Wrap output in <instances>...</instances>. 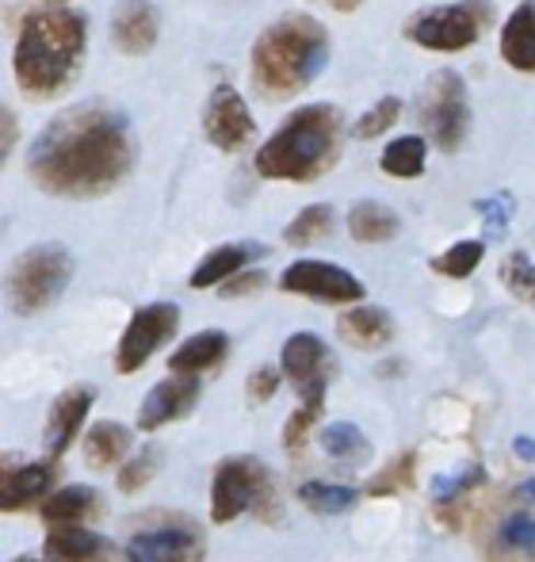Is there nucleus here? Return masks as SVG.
Wrapping results in <instances>:
<instances>
[{
  "label": "nucleus",
  "instance_id": "obj_44",
  "mask_svg": "<svg viewBox=\"0 0 535 562\" xmlns=\"http://www.w3.org/2000/svg\"><path fill=\"white\" fill-rule=\"evenodd\" d=\"M524 494H528V497H535V479L528 482V490H524Z\"/></svg>",
  "mask_w": 535,
  "mask_h": 562
},
{
  "label": "nucleus",
  "instance_id": "obj_3",
  "mask_svg": "<svg viewBox=\"0 0 535 562\" xmlns=\"http://www.w3.org/2000/svg\"><path fill=\"white\" fill-rule=\"evenodd\" d=\"M344 149V123L333 104L298 108L272 138L257 149V172L264 180H291V184H310L326 177Z\"/></svg>",
  "mask_w": 535,
  "mask_h": 562
},
{
  "label": "nucleus",
  "instance_id": "obj_13",
  "mask_svg": "<svg viewBox=\"0 0 535 562\" xmlns=\"http://www.w3.org/2000/svg\"><path fill=\"white\" fill-rule=\"evenodd\" d=\"M329 352L314 334H295L283 345V375L298 386L303 402H326Z\"/></svg>",
  "mask_w": 535,
  "mask_h": 562
},
{
  "label": "nucleus",
  "instance_id": "obj_43",
  "mask_svg": "<svg viewBox=\"0 0 535 562\" xmlns=\"http://www.w3.org/2000/svg\"><path fill=\"white\" fill-rule=\"evenodd\" d=\"M12 562H54V559H31V555H20V559H12Z\"/></svg>",
  "mask_w": 535,
  "mask_h": 562
},
{
  "label": "nucleus",
  "instance_id": "obj_12",
  "mask_svg": "<svg viewBox=\"0 0 535 562\" xmlns=\"http://www.w3.org/2000/svg\"><path fill=\"white\" fill-rule=\"evenodd\" d=\"M203 536L195 525H164L130 536L127 562H200Z\"/></svg>",
  "mask_w": 535,
  "mask_h": 562
},
{
  "label": "nucleus",
  "instance_id": "obj_20",
  "mask_svg": "<svg viewBox=\"0 0 535 562\" xmlns=\"http://www.w3.org/2000/svg\"><path fill=\"white\" fill-rule=\"evenodd\" d=\"M264 257L261 245H249V241H234V245H218L215 252L203 257V265L192 272V288L195 291H207V288H218V283L234 280L241 276V268H249V260Z\"/></svg>",
  "mask_w": 535,
  "mask_h": 562
},
{
  "label": "nucleus",
  "instance_id": "obj_19",
  "mask_svg": "<svg viewBox=\"0 0 535 562\" xmlns=\"http://www.w3.org/2000/svg\"><path fill=\"white\" fill-rule=\"evenodd\" d=\"M337 334H341L344 345L367 352V348H383L395 340V322L379 306H356V311H344L337 318Z\"/></svg>",
  "mask_w": 535,
  "mask_h": 562
},
{
  "label": "nucleus",
  "instance_id": "obj_42",
  "mask_svg": "<svg viewBox=\"0 0 535 562\" xmlns=\"http://www.w3.org/2000/svg\"><path fill=\"white\" fill-rule=\"evenodd\" d=\"M516 456L535 459V445H532V440H516Z\"/></svg>",
  "mask_w": 535,
  "mask_h": 562
},
{
  "label": "nucleus",
  "instance_id": "obj_25",
  "mask_svg": "<svg viewBox=\"0 0 535 562\" xmlns=\"http://www.w3.org/2000/svg\"><path fill=\"white\" fill-rule=\"evenodd\" d=\"M401 229V218L395 215V211L387 207V203H356L349 215V234L356 237V241L364 245H379V241H390Z\"/></svg>",
  "mask_w": 535,
  "mask_h": 562
},
{
  "label": "nucleus",
  "instance_id": "obj_28",
  "mask_svg": "<svg viewBox=\"0 0 535 562\" xmlns=\"http://www.w3.org/2000/svg\"><path fill=\"white\" fill-rule=\"evenodd\" d=\"M321 448H326L329 459H341V463H364L367 451H372V445H367V437L356 429V425H329L326 432H321Z\"/></svg>",
  "mask_w": 535,
  "mask_h": 562
},
{
  "label": "nucleus",
  "instance_id": "obj_2",
  "mask_svg": "<svg viewBox=\"0 0 535 562\" xmlns=\"http://www.w3.org/2000/svg\"><path fill=\"white\" fill-rule=\"evenodd\" d=\"M84 15L69 12V8H46L23 20L20 35H15V85L23 97L31 100H50L66 89L77 77L84 58Z\"/></svg>",
  "mask_w": 535,
  "mask_h": 562
},
{
  "label": "nucleus",
  "instance_id": "obj_27",
  "mask_svg": "<svg viewBox=\"0 0 535 562\" xmlns=\"http://www.w3.org/2000/svg\"><path fill=\"white\" fill-rule=\"evenodd\" d=\"M298 497H303L306 509L321 513V517H341V513H349L356 505V490L337 486V482H306L298 490Z\"/></svg>",
  "mask_w": 535,
  "mask_h": 562
},
{
  "label": "nucleus",
  "instance_id": "obj_32",
  "mask_svg": "<svg viewBox=\"0 0 535 562\" xmlns=\"http://www.w3.org/2000/svg\"><path fill=\"white\" fill-rule=\"evenodd\" d=\"M413 467H417L413 451L390 459V463L383 467V471L375 474L372 482H367V494H372V497H387V494H401V490H409V486H413Z\"/></svg>",
  "mask_w": 535,
  "mask_h": 562
},
{
  "label": "nucleus",
  "instance_id": "obj_15",
  "mask_svg": "<svg viewBox=\"0 0 535 562\" xmlns=\"http://www.w3.org/2000/svg\"><path fill=\"white\" fill-rule=\"evenodd\" d=\"M92 398H96L92 386H69V391H61L58 398H54L50 422H46V451H50V463L66 456V448L77 440L84 417H89Z\"/></svg>",
  "mask_w": 535,
  "mask_h": 562
},
{
  "label": "nucleus",
  "instance_id": "obj_1",
  "mask_svg": "<svg viewBox=\"0 0 535 562\" xmlns=\"http://www.w3.org/2000/svg\"><path fill=\"white\" fill-rule=\"evenodd\" d=\"M134 169L130 119L115 108L84 104L58 115L27 154V177L58 200H96Z\"/></svg>",
  "mask_w": 535,
  "mask_h": 562
},
{
  "label": "nucleus",
  "instance_id": "obj_35",
  "mask_svg": "<svg viewBox=\"0 0 535 562\" xmlns=\"http://www.w3.org/2000/svg\"><path fill=\"white\" fill-rule=\"evenodd\" d=\"M318 417H321V402H298V409L283 425V445H287V451H303L310 429L318 425Z\"/></svg>",
  "mask_w": 535,
  "mask_h": 562
},
{
  "label": "nucleus",
  "instance_id": "obj_11",
  "mask_svg": "<svg viewBox=\"0 0 535 562\" xmlns=\"http://www.w3.org/2000/svg\"><path fill=\"white\" fill-rule=\"evenodd\" d=\"M203 131H207V138L215 142L218 149H226V154H238V149H246L249 142H253L257 123L234 85H218V89L210 92L207 112H203Z\"/></svg>",
  "mask_w": 535,
  "mask_h": 562
},
{
  "label": "nucleus",
  "instance_id": "obj_21",
  "mask_svg": "<svg viewBox=\"0 0 535 562\" xmlns=\"http://www.w3.org/2000/svg\"><path fill=\"white\" fill-rule=\"evenodd\" d=\"M226 352H230V340H226V334H218V329H207V334H195L187 337L184 345L177 348V352L169 356V368L172 375H203V371L218 368V363L226 360Z\"/></svg>",
  "mask_w": 535,
  "mask_h": 562
},
{
  "label": "nucleus",
  "instance_id": "obj_36",
  "mask_svg": "<svg viewBox=\"0 0 535 562\" xmlns=\"http://www.w3.org/2000/svg\"><path fill=\"white\" fill-rule=\"evenodd\" d=\"M157 463H161V451H157V448L138 451V456H134L130 463L119 471V490H123V494H134V490L146 486V482L157 474Z\"/></svg>",
  "mask_w": 535,
  "mask_h": 562
},
{
  "label": "nucleus",
  "instance_id": "obj_9",
  "mask_svg": "<svg viewBox=\"0 0 535 562\" xmlns=\"http://www.w3.org/2000/svg\"><path fill=\"white\" fill-rule=\"evenodd\" d=\"M280 288L291 291V295L318 299V303H329V306L360 303V299H364V283L352 272H344V268L329 265V260H295V265L283 272Z\"/></svg>",
  "mask_w": 535,
  "mask_h": 562
},
{
  "label": "nucleus",
  "instance_id": "obj_18",
  "mask_svg": "<svg viewBox=\"0 0 535 562\" xmlns=\"http://www.w3.org/2000/svg\"><path fill=\"white\" fill-rule=\"evenodd\" d=\"M38 513H43V520L50 525V532L54 528H81L104 513V502H100V494L89 486H61L38 505Z\"/></svg>",
  "mask_w": 535,
  "mask_h": 562
},
{
  "label": "nucleus",
  "instance_id": "obj_22",
  "mask_svg": "<svg viewBox=\"0 0 535 562\" xmlns=\"http://www.w3.org/2000/svg\"><path fill=\"white\" fill-rule=\"evenodd\" d=\"M501 54L513 69L535 74V0L513 8L505 31H501Z\"/></svg>",
  "mask_w": 535,
  "mask_h": 562
},
{
  "label": "nucleus",
  "instance_id": "obj_33",
  "mask_svg": "<svg viewBox=\"0 0 535 562\" xmlns=\"http://www.w3.org/2000/svg\"><path fill=\"white\" fill-rule=\"evenodd\" d=\"M501 280H505V288L513 291L521 303L535 306V257H528V252H513V257H505V265H501Z\"/></svg>",
  "mask_w": 535,
  "mask_h": 562
},
{
  "label": "nucleus",
  "instance_id": "obj_24",
  "mask_svg": "<svg viewBox=\"0 0 535 562\" xmlns=\"http://www.w3.org/2000/svg\"><path fill=\"white\" fill-rule=\"evenodd\" d=\"M127 451H130V429L119 422H96L89 429V437H84V459H89V467H96V471L123 463Z\"/></svg>",
  "mask_w": 535,
  "mask_h": 562
},
{
  "label": "nucleus",
  "instance_id": "obj_26",
  "mask_svg": "<svg viewBox=\"0 0 535 562\" xmlns=\"http://www.w3.org/2000/svg\"><path fill=\"white\" fill-rule=\"evenodd\" d=\"M424 154H429V146H424L421 134H406V138L390 142L387 149H383V172H390V177L398 180H417L424 172Z\"/></svg>",
  "mask_w": 535,
  "mask_h": 562
},
{
  "label": "nucleus",
  "instance_id": "obj_41",
  "mask_svg": "<svg viewBox=\"0 0 535 562\" xmlns=\"http://www.w3.org/2000/svg\"><path fill=\"white\" fill-rule=\"evenodd\" d=\"M321 4L337 8V12H352V8H356V4H360V0H321Z\"/></svg>",
  "mask_w": 535,
  "mask_h": 562
},
{
  "label": "nucleus",
  "instance_id": "obj_8",
  "mask_svg": "<svg viewBox=\"0 0 535 562\" xmlns=\"http://www.w3.org/2000/svg\"><path fill=\"white\" fill-rule=\"evenodd\" d=\"M421 123L444 154H455L463 146L470 126V108H467V85H463L459 74L440 69L436 77H429V85L421 92Z\"/></svg>",
  "mask_w": 535,
  "mask_h": 562
},
{
  "label": "nucleus",
  "instance_id": "obj_16",
  "mask_svg": "<svg viewBox=\"0 0 535 562\" xmlns=\"http://www.w3.org/2000/svg\"><path fill=\"white\" fill-rule=\"evenodd\" d=\"M161 35L157 8L149 0H123L112 15V38L123 54H149Z\"/></svg>",
  "mask_w": 535,
  "mask_h": 562
},
{
  "label": "nucleus",
  "instance_id": "obj_5",
  "mask_svg": "<svg viewBox=\"0 0 535 562\" xmlns=\"http://www.w3.org/2000/svg\"><path fill=\"white\" fill-rule=\"evenodd\" d=\"M241 513H257L261 520H280V486L272 471L257 456H230L218 463L215 482H210V520L230 525Z\"/></svg>",
  "mask_w": 535,
  "mask_h": 562
},
{
  "label": "nucleus",
  "instance_id": "obj_31",
  "mask_svg": "<svg viewBox=\"0 0 535 562\" xmlns=\"http://www.w3.org/2000/svg\"><path fill=\"white\" fill-rule=\"evenodd\" d=\"M482 257H486L482 241H455L452 249L432 260V268H436L440 276H452V280H467V276L482 265Z\"/></svg>",
  "mask_w": 535,
  "mask_h": 562
},
{
  "label": "nucleus",
  "instance_id": "obj_38",
  "mask_svg": "<svg viewBox=\"0 0 535 562\" xmlns=\"http://www.w3.org/2000/svg\"><path fill=\"white\" fill-rule=\"evenodd\" d=\"M280 379H283V368H261V371H253V375H249V383H246L249 402H253V406H264V402L272 398L275 391H280Z\"/></svg>",
  "mask_w": 535,
  "mask_h": 562
},
{
  "label": "nucleus",
  "instance_id": "obj_29",
  "mask_svg": "<svg viewBox=\"0 0 535 562\" xmlns=\"http://www.w3.org/2000/svg\"><path fill=\"white\" fill-rule=\"evenodd\" d=\"M329 229H333V207H329V203H314V207H306L295 223L283 229V241L295 245V249H303V245L321 241Z\"/></svg>",
  "mask_w": 535,
  "mask_h": 562
},
{
  "label": "nucleus",
  "instance_id": "obj_30",
  "mask_svg": "<svg viewBox=\"0 0 535 562\" xmlns=\"http://www.w3.org/2000/svg\"><path fill=\"white\" fill-rule=\"evenodd\" d=\"M498 551L513 559H528L535 562V520L524 517V513H513L509 520H501L498 528Z\"/></svg>",
  "mask_w": 535,
  "mask_h": 562
},
{
  "label": "nucleus",
  "instance_id": "obj_7",
  "mask_svg": "<svg viewBox=\"0 0 535 562\" xmlns=\"http://www.w3.org/2000/svg\"><path fill=\"white\" fill-rule=\"evenodd\" d=\"M493 4L490 0H463V4H440L413 15L406 23V38L424 50H467L490 31Z\"/></svg>",
  "mask_w": 535,
  "mask_h": 562
},
{
  "label": "nucleus",
  "instance_id": "obj_14",
  "mask_svg": "<svg viewBox=\"0 0 535 562\" xmlns=\"http://www.w3.org/2000/svg\"><path fill=\"white\" fill-rule=\"evenodd\" d=\"M195 398H200V383L187 375H172L164 383H157L153 391L146 394L138 409V429L141 432H157L161 425L180 422V417L192 414Z\"/></svg>",
  "mask_w": 535,
  "mask_h": 562
},
{
  "label": "nucleus",
  "instance_id": "obj_34",
  "mask_svg": "<svg viewBox=\"0 0 535 562\" xmlns=\"http://www.w3.org/2000/svg\"><path fill=\"white\" fill-rule=\"evenodd\" d=\"M482 467H467V471H455V474H444V479L432 482V494H436L440 505H452V502H463L470 490L482 482Z\"/></svg>",
  "mask_w": 535,
  "mask_h": 562
},
{
  "label": "nucleus",
  "instance_id": "obj_4",
  "mask_svg": "<svg viewBox=\"0 0 535 562\" xmlns=\"http://www.w3.org/2000/svg\"><path fill=\"white\" fill-rule=\"evenodd\" d=\"M329 61V35L310 15H283L257 38L249 74L264 100H287L303 92Z\"/></svg>",
  "mask_w": 535,
  "mask_h": 562
},
{
  "label": "nucleus",
  "instance_id": "obj_17",
  "mask_svg": "<svg viewBox=\"0 0 535 562\" xmlns=\"http://www.w3.org/2000/svg\"><path fill=\"white\" fill-rule=\"evenodd\" d=\"M54 482V463H8L4 467V482H0V505L8 513H20V509H31L38 497H50Z\"/></svg>",
  "mask_w": 535,
  "mask_h": 562
},
{
  "label": "nucleus",
  "instance_id": "obj_10",
  "mask_svg": "<svg viewBox=\"0 0 535 562\" xmlns=\"http://www.w3.org/2000/svg\"><path fill=\"white\" fill-rule=\"evenodd\" d=\"M177 326H180V311L172 303L141 306V311L130 318L127 334H123V340H119V352H115V368H119L123 375L138 371L141 363H146L149 356H153L157 348L164 345V340L177 334Z\"/></svg>",
  "mask_w": 535,
  "mask_h": 562
},
{
  "label": "nucleus",
  "instance_id": "obj_37",
  "mask_svg": "<svg viewBox=\"0 0 535 562\" xmlns=\"http://www.w3.org/2000/svg\"><path fill=\"white\" fill-rule=\"evenodd\" d=\"M398 115H401V104L395 97H387V100H379V104L372 108L364 119L356 123V138H379L387 126H395L398 123Z\"/></svg>",
  "mask_w": 535,
  "mask_h": 562
},
{
  "label": "nucleus",
  "instance_id": "obj_39",
  "mask_svg": "<svg viewBox=\"0 0 535 562\" xmlns=\"http://www.w3.org/2000/svg\"><path fill=\"white\" fill-rule=\"evenodd\" d=\"M261 288H264V272H241V276H234L230 283H223V288H218V295H226V299L257 295Z\"/></svg>",
  "mask_w": 535,
  "mask_h": 562
},
{
  "label": "nucleus",
  "instance_id": "obj_40",
  "mask_svg": "<svg viewBox=\"0 0 535 562\" xmlns=\"http://www.w3.org/2000/svg\"><path fill=\"white\" fill-rule=\"evenodd\" d=\"M0 131H4V154H12V146H15V134H20V126H15V115L12 112H4V126H0Z\"/></svg>",
  "mask_w": 535,
  "mask_h": 562
},
{
  "label": "nucleus",
  "instance_id": "obj_23",
  "mask_svg": "<svg viewBox=\"0 0 535 562\" xmlns=\"http://www.w3.org/2000/svg\"><path fill=\"white\" fill-rule=\"evenodd\" d=\"M46 555L54 562H112V543L89 528H54L46 536Z\"/></svg>",
  "mask_w": 535,
  "mask_h": 562
},
{
  "label": "nucleus",
  "instance_id": "obj_6",
  "mask_svg": "<svg viewBox=\"0 0 535 562\" xmlns=\"http://www.w3.org/2000/svg\"><path fill=\"white\" fill-rule=\"evenodd\" d=\"M73 280V257L61 245H35L12 265L8 299L15 314H38L61 295Z\"/></svg>",
  "mask_w": 535,
  "mask_h": 562
}]
</instances>
